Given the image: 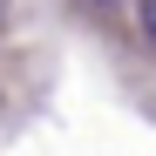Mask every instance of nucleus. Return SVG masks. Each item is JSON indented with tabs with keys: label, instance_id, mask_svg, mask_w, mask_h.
<instances>
[{
	"label": "nucleus",
	"instance_id": "1",
	"mask_svg": "<svg viewBox=\"0 0 156 156\" xmlns=\"http://www.w3.org/2000/svg\"><path fill=\"white\" fill-rule=\"evenodd\" d=\"M75 7H82L88 20H115L122 7H136V0H75Z\"/></svg>",
	"mask_w": 156,
	"mask_h": 156
},
{
	"label": "nucleus",
	"instance_id": "2",
	"mask_svg": "<svg viewBox=\"0 0 156 156\" xmlns=\"http://www.w3.org/2000/svg\"><path fill=\"white\" fill-rule=\"evenodd\" d=\"M129 14H136V34L156 48V0H136V7H129Z\"/></svg>",
	"mask_w": 156,
	"mask_h": 156
},
{
	"label": "nucleus",
	"instance_id": "3",
	"mask_svg": "<svg viewBox=\"0 0 156 156\" xmlns=\"http://www.w3.org/2000/svg\"><path fill=\"white\" fill-rule=\"evenodd\" d=\"M7 7H14V0H0V27H7Z\"/></svg>",
	"mask_w": 156,
	"mask_h": 156
}]
</instances>
